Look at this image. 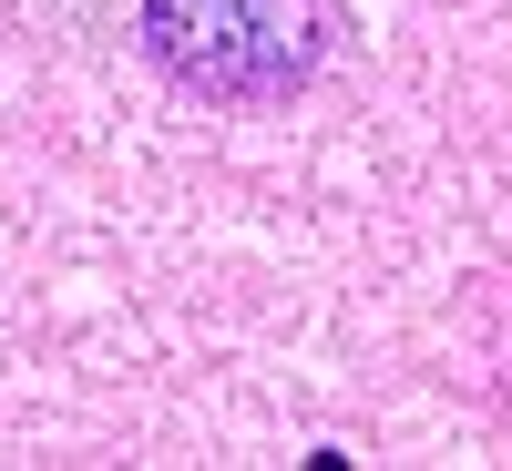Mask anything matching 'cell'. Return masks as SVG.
Returning <instances> with one entry per match:
<instances>
[{
  "label": "cell",
  "instance_id": "cell-1",
  "mask_svg": "<svg viewBox=\"0 0 512 471\" xmlns=\"http://www.w3.org/2000/svg\"><path fill=\"white\" fill-rule=\"evenodd\" d=\"M144 52L205 103H287L318 72V0H144Z\"/></svg>",
  "mask_w": 512,
  "mask_h": 471
}]
</instances>
